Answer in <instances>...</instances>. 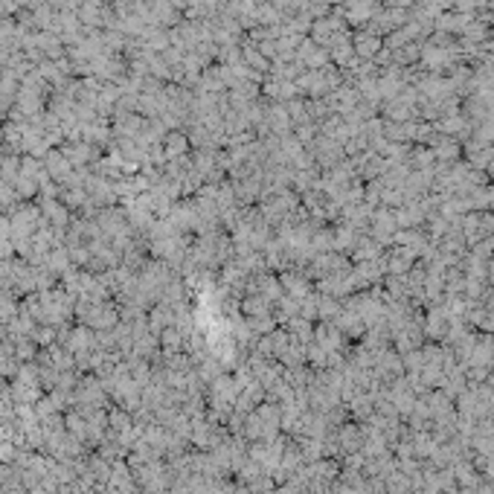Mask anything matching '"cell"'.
<instances>
[{"label": "cell", "mask_w": 494, "mask_h": 494, "mask_svg": "<svg viewBox=\"0 0 494 494\" xmlns=\"http://www.w3.org/2000/svg\"><path fill=\"white\" fill-rule=\"evenodd\" d=\"M270 308H273V303L265 300V296L256 294V291H250V294L242 296V311H245V317H262V314H270Z\"/></svg>", "instance_id": "1"}]
</instances>
